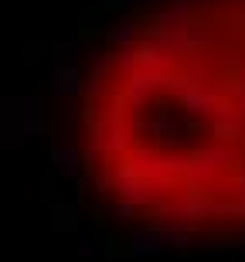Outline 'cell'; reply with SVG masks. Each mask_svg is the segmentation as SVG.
<instances>
[{
  "mask_svg": "<svg viewBox=\"0 0 245 262\" xmlns=\"http://www.w3.org/2000/svg\"><path fill=\"white\" fill-rule=\"evenodd\" d=\"M129 123L126 116H119V113H106L102 116V136H106V154H129V146H133V140H129Z\"/></svg>",
  "mask_w": 245,
  "mask_h": 262,
  "instance_id": "cell-1",
  "label": "cell"
},
{
  "mask_svg": "<svg viewBox=\"0 0 245 262\" xmlns=\"http://www.w3.org/2000/svg\"><path fill=\"white\" fill-rule=\"evenodd\" d=\"M51 167H55L61 177H79V170H82V150H79V143L51 146Z\"/></svg>",
  "mask_w": 245,
  "mask_h": 262,
  "instance_id": "cell-2",
  "label": "cell"
},
{
  "mask_svg": "<svg viewBox=\"0 0 245 262\" xmlns=\"http://www.w3.org/2000/svg\"><path fill=\"white\" fill-rule=\"evenodd\" d=\"M160 252H164V245H160V238L150 232L147 225L129 235V255L133 259H157Z\"/></svg>",
  "mask_w": 245,
  "mask_h": 262,
  "instance_id": "cell-3",
  "label": "cell"
},
{
  "mask_svg": "<svg viewBox=\"0 0 245 262\" xmlns=\"http://www.w3.org/2000/svg\"><path fill=\"white\" fill-rule=\"evenodd\" d=\"M143 187V177L133 170L129 164H119V167H113V191H116L119 198H137V191Z\"/></svg>",
  "mask_w": 245,
  "mask_h": 262,
  "instance_id": "cell-4",
  "label": "cell"
},
{
  "mask_svg": "<svg viewBox=\"0 0 245 262\" xmlns=\"http://www.w3.org/2000/svg\"><path fill=\"white\" fill-rule=\"evenodd\" d=\"M140 38V20L133 10H123V17L116 20V28L109 31V41L116 45V48H123V45H137Z\"/></svg>",
  "mask_w": 245,
  "mask_h": 262,
  "instance_id": "cell-5",
  "label": "cell"
},
{
  "mask_svg": "<svg viewBox=\"0 0 245 262\" xmlns=\"http://www.w3.org/2000/svg\"><path fill=\"white\" fill-rule=\"evenodd\" d=\"M75 245H79V255L82 259H102V255L109 252L102 242H96L88 232H79V238H75Z\"/></svg>",
  "mask_w": 245,
  "mask_h": 262,
  "instance_id": "cell-6",
  "label": "cell"
},
{
  "mask_svg": "<svg viewBox=\"0 0 245 262\" xmlns=\"http://www.w3.org/2000/svg\"><path fill=\"white\" fill-rule=\"evenodd\" d=\"M106 211L113 214V218H119V222H133V214H137V204L129 201V198H119L116 204H109Z\"/></svg>",
  "mask_w": 245,
  "mask_h": 262,
  "instance_id": "cell-7",
  "label": "cell"
},
{
  "mask_svg": "<svg viewBox=\"0 0 245 262\" xmlns=\"http://www.w3.org/2000/svg\"><path fill=\"white\" fill-rule=\"evenodd\" d=\"M92 191H96L99 198H106L109 191H113V170H106V167L96 170V174H92Z\"/></svg>",
  "mask_w": 245,
  "mask_h": 262,
  "instance_id": "cell-8",
  "label": "cell"
},
{
  "mask_svg": "<svg viewBox=\"0 0 245 262\" xmlns=\"http://www.w3.org/2000/svg\"><path fill=\"white\" fill-rule=\"evenodd\" d=\"M55 225H69V228H75V211H69V208H55Z\"/></svg>",
  "mask_w": 245,
  "mask_h": 262,
  "instance_id": "cell-9",
  "label": "cell"
}]
</instances>
